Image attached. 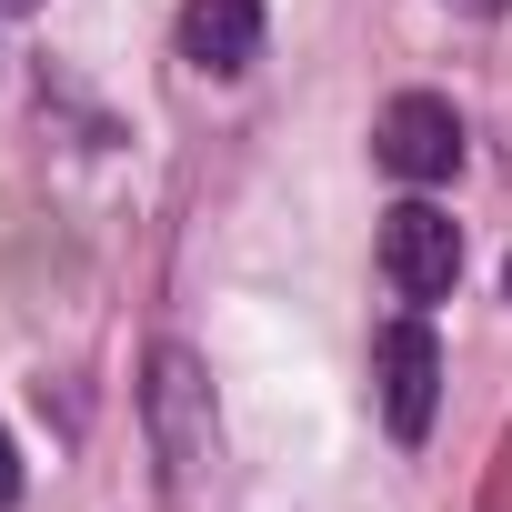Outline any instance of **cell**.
<instances>
[{
	"instance_id": "obj_1",
	"label": "cell",
	"mask_w": 512,
	"mask_h": 512,
	"mask_svg": "<svg viewBox=\"0 0 512 512\" xmlns=\"http://www.w3.org/2000/svg\"><path fill=\"white\" fill-rule=\"evenodd\" d=\"M141 402H151V442H161L171 482L191 492V482H201V462H221V422H211V382H201V362H191L181 342H161V352H151Z\"/></svg>"
},
{
	"instance_id": "obj_2",
	"label": "cell",
	"mask_w": 512,
	"mask_h": 512,
	"mask_svg": "<svg viewBox=\"0 0 512 512\" xmlns=\"http://www.w3.org/2000/svg\"><path fill=\"white\" fill-rule=\"evenodd\" d=\"M372 161H382L392 181H412V191L452 181V171H462V121H452V101H442V91H402V101H382V121H372Z\"/></svg>"
},
{
	"instance_id": "obj_3",
	"label": "cell",
	"mask_w": 512,
	"mask_h": 512,
	"mask_svg": "<svg viewBox=\"0 0 512 512\" xmlns=\"http://www.w3.org/2000/svg\"><path fill=\"white\" fill-rule=\"evenodd\" d=\"M372 392H382L392 442H422V432H432V402H442V342H432L422 312L382 322V342H372Z\"/></svg>"
},
{
	"instance_id": "obj_4",
	"label": "cell",
	"mask_w": 512,
	"mask_h": 512,
	"mask_svg": "<svg viewBox=\"0 0 512 512\" xmlns=\"http://www.w3.org/2000/svg\"><path fill=\"white\" fill-rule=\"evenodd\" d=\"M382 282H392L402 302H442V292L462 282V231H452V211H432V201L382 211Z\"/></svg>"
},
{
	"instance_id": "obj_5",
	"label": "cell",
	"mask_w": 512,
	"mask_h": 512,
	"mask_svg": "<svg viewBox=\"0 0 512 512\" xmlns=\"http://www.w3.org/2000/svg\"><path fill=\"white\" fill-rule=\"evenodd\" d=\"M181 61L211 81H241L262 61V0H181Z\"/></svg>"
},
{
	"instance_id": "obj_6",
	"label": "cell",
	"mask_w": 512,
	"mask_h": 512,
	"mask_svg": "<svg viewBox=\"0 0 512 512\" xmlns=\"http://www.w3.org/2000/svg\"><path fill=\"white\" fill-rule=\"evenodd\" d=\"M21 502V452H11V432H0V512Z\"/></svg>"
},
{
	"instance_id": "obj_7",
	"label": "cell",
	"mask_w": 512,
	"mask_h": 512,
	"mask_svg": "<svg viewBox=\"0 0 512 512\" xmlns=\"http://www.w3.org/2000/svg\"><path fill=\"white\" fill-rule=\"evenodd\" d=\"M452 11H482V21H492V11H512V0H452Z\"/></svg>"
},
{
	"instance_id": "obj_8",
	"label": "cell",
	"mask_w": 512,
	"mask_h": 512,
	"mask_svg": "<svg viewBox=\"0 0 512 512\" xmlns=\"http://www.w3.org/2000/svg\"><path fill=\"white\" fill-rule=\"evenodd\" d=\"M0 11H31V0H0Z\"/></svg>"
}]
</instances>
